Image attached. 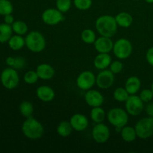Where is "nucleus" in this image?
Returning a JSON list of instances; mask_svg holds the SVG:
<instances>
[{
	"mask_svg": "<svg viewBox=\"0 0 153 153\" xmlns=\"http://www.w3.org/2000/svg\"><path fill=\"white\" fill-rule=\"evenodd\" d=\"M117 23L115 17L111 15H102L97 18L95 27L97 32L101 36L112 37L117 31Z\"/></svg>",
	"mask_w": 153,
	"mask_h": 153,
	"instance_id": "1",
	"label": "nucleus"
},
{
	"mask_svg": "<svg viewBox=\"0 0 153 153\" xmlns=\"http://www.w3.org/2000/svg\"><path fill=\"white\" fill-rule=\"evenodd\" d=\"M22 131L24 135L31 140H37L43 136L44 128L43 125L33 117L26 118L22 125Z\"/></svg>",
	"mask_w": 153,
	"mask_h": 153,
	"instance_id": "2",
	"label": "nucleus"
},
{
	"mask_svg": "<svg viewBox=\"0 0 153 153\" xmlns=\"http://www.w3.org/2000/svg\"><path fill=\"white\" fill-rule=\"evenodd\" d=\"M25 46L31 52L39 53L46 48V39L44 36L37 31L28 33L25 38Z\"/></svg>",
	"mask_w": 153,
	"mask_h": 153,
	"instance_id": "3",
	"label": "nucleus"
},
{
	"mask_svg": "<svg viewBox=\"0 0 153 153\" xmlns=\"http://www.w3.org/2000/svg\"><path fill=\"white\" fill-rule=\"evenodd\" d=\"M108 122L117 129L121 130L123 127L127 125L128 121V116L127 111L120 108H114L111 109L107 114Z\"/></svg>",
	"mask_w": 153,
	"mask_h": 153,
	"instance_id": "4",
	"label": "nucleus"
},
{
	"mask_svg": "<svg viewBox=\"0 0 153 153\" xmlns=\"http://www.w3.org/2000/svg\"><path fill=\"white\" fill-rule=\"evenodd\" d=\"M1 85L7 90L15 89L19 82V77L16 69L13 67L6 68L1 72L0 76Z\"/></svg>",
	"mask_w": 153,
	"mask_h": 153,
	"instance_id": "5",
	"label": "nucleus"
},
{
	"mask_svg": "<svg viewBox=\"0 0 153 153\" xmlns=\"http://www.w3.org/2000/svg\"><path fill=\"white\" fill-rule=\"evenodd\" d=\"M134 128L139 138H149L153 134V117L142 118L136 123Z\"/></svg>",
	"mask_w": 153,
	"mask_h": 153,
	"instance_id": "6",
	"label": "nucleus"
},
{
	"mask_svg": "<svg viewBox=\"0 0 153 153\" xmlns=\"http://www.w3.org/2000/svg\"><path fill=\"white\" fill-rule=\"evenodd\" d=\"M132 45L126 38H120L114 43L113 52L115 56L119 59H126L132 52Z\"/></svg>",
	"mask_w": 153,
	"mask_h": 153,
	"instance_id": "7",
	"label": "nucleus"
},
{
	"mask_svg": "<svg viewBox=\"0 0 153 153\" xmlns=\"http://www.w3.org/2000/svg\"><path fill=\"white\" fill-rule=\"evenodd\" d=\"M126 102V110L131 116H137L143 109V102L140 97L133 94L130 95Z\"/></svg>",
	"mask_w": 153,
	"mask_h": 153,
	"instance_id": "8",
	"label": "nucleus"
},
{
	"mask_svg": "<svg viewBox=\"0 0 153 153\" xmlns=\"http://www.w3.org/2000/svg\"><path fill=\"white\" fill-rule=\"evenodd\" d=\"M110 129L102 123H97L92 130V137L98 143H104L108 140L110 137Z\"/></svg>",
	"mask_w": 153,
	"mask_h": 153,
	"instance_id": "9",
	"label": "nucleus"
},
{
	"mask_svg": "<svg viewBox=\"0 0 153 153\" xmlns=\"http://www.w3.org/2000/svg\"><path fill=\"white\" fill-rule=\"evenodd\" d=\"M96 83V77L91 71H83L79 75L76 79V85L83 91H88Z\"/></svg>",
	"mask_w": 153,
	"mask_h": 153,
	"instance_id": "10",
	"label": "nucleus"
},
{
	"mask_svg": "<svg viewBox=\"0 0 153 153\" xmlns=\"http://www.w3.org/2000/svg\"><path fill=\"white\" fill-rule=\"evenodd\" d=\"M42 20L49 25H55L64 20L62 12L55 8H48L42 13Z\"/></svg>",
	"mask_w": 153,
	"mask_h": 153,
	"instance_id": "11",
	"label": "nucleus"
},
{
	"mask_svg": "<svg viewBox=\"0 0 153 153\" xmlns=\"http://www.w3.org/2000/svg\"><path fill=\"white\" fill-rule=\"evenodd\" d=\"M114 82V74L110 70H102L96 77V84L101 89H108Z\"/></svg>",
	"mask_w": 153,
	"mask_h": 153,
	"instance_id": "12",
	"label": "nucleus"
},
{
	"mask_svg": "<svg viewBox=\"0 0 153 153\" xmlns=\"http://www.w3.org/2000/svg\"><path fill=\"white\" fill-rule=\"evenodd\" d=\"M85 100L87 104L91 107H99L102 105L104 97L101 93L96 90H88L85 93Z\"/></svg>",
	"mask_w": 153,
	"mask_h": 153,
	"instance_id": "13",
	"label": "nucleus"
},
{
	"mask_svg": "<svg viewBox=\"0 0 153 153\" xmlns=\"http://www.w3.org/2000/svg\"><path fill=\"white\" fill-rule=\"evenodd\" d=\"M94 47L99 53H109L113 50L114 43L111 37L101 36L94 42Z\"/></svg>",
	"mask_w": 153,
	"mask_h": 153,
	"instance_id": "14",
	"label": "nucleus"
},
{
	"mask_svg": "<svg viewBox=\"0 0 153 153\" xmlns=\"http://www.w3.org/2000/svg\"><path fill=\"white\" fill-rule=\"evenodd\" d=\"M70 123L73 130L77 131H82L88 128L89 125L88 119L85 115L82 114H75L71 117Z\"/></svg>",
	"mask_w": 153,
	"mask_h": 153,
	"instance_id": "15",
	"label": "nucleus"
},
{
	"mask_svg": "<svg viewBox=\"0 0 153 153\" xmlns=\"http://www.w3.org/2000/svg\"><path fill=\"white\" fill-rule=\"evenodd\" d=\"M36 95L40 101L49 102L54 100L55 94L54 90L51 87L47 85H42L37 88L36 91Z\"/></svg>",
	"mask_w": 153,
	"mask_h": 153,
	"instance_id": "16",
	"label": "nucleus"
},
{
	"mask_svg": "<svg viewBox=\"0 0 153 153\" xmlns=\"http://www.w3.org/2000/svg\"><path fill=\"white\" fill-rule=\"evenodd\" d=\"M39 79L43 80H49L55 76V70L51 65L48 64H40L36 69Z\"/></svg>",
	"mask_w": 153,
	"mask_h": 153,
	"instance_id": "17",
	"label": "nucleus"
},
{
	"mask_svg": "<svg viewBox=\"0 0 153 153\" xmlns=\"http://www.w3.org/2000/svg\"><path fill=\"white\" fill-rule=\"evenodd\" d=\"M111 63V57L109 53H99L94 58V67L100 70H105Z\"/></svg>",
	"mask_w": 153,
	"mask_h": 153,
	"instance_id": "18",
	"label": "nucleus"
},
{
	"mask_svg": "<svg viewBox=\"0 0 153 153\" xmlns=\"http://www.w3.org/2000/svg\"><path fill=\"white\" fill-rule=\"evenodd\" d=\"M140 85L141 83L139 78L137 76H131L127 79L125 84V88L130 95H133L137 94V91L140 90Z\"/></svg>",
	"mask_w": 153,
	"mask_h": 153,
	"instance_id": "19",
	"label": "nucleus"
},
{
	"mask_svg": "<svg viewBox=\"0 0 153 153\" xmlns=\"http://www.w3.org/2000/svg\"><path fill=\"white\" fill-rule=\"evenodd\" d=\"M115 19L119 26L123 28H128L133 22V18L130 13L127 12H120L115 16Z\"/></svg>",
	"mask_w": 153,
	"mask_h": 153,
	"instance_id": "20",
	"label": "nucleus"
},
{
	"mask_svg": "<svg viewBox=\"0 0 153 153\" xmlns=\"http://www.w3.org/2000/svg\"><path fill=\"white\" fill-rule=\"evenodd\" d=\"M120 135L123 140L128 143L133 142L137 137L135 128L131 126H125L121 128Z\"/></svg>",
	"mask_w": 153,
	"mask_h": 153,
	"instance_id": "21",
	"label": "nucleus"
},
{
	"mask_svg": "<svg viewBox=\"0 0 153 153\" xmlns=\"http://www.w3.org/2000/svg\"><path fill=\"white\" fill-rule=\"evenodd\" d=\"M7 43H8L9 47L12 50L14 51L19 50L25 45V38H23L22 35H19V34H15L13 36L12 35Z\"/></svg>",
	"mask_w": 153,
	"mask_h": 153,
	"instance_id": "22",
	"label": "nucleus"
},
{
	"mask_svg": "<svg viewBox=\"0 0 153 153\" xmlns=\"http://www.w3.org/2000/svg\"><path fill=\"white\" fill-rule=\"evenodd\" d=\"M13 34V29L10 25L7 23L0 24V43L8 42Z\"/></svg>",
	"mask_w": 153,
	"mask_h": 153,
	"instance_id": "23",
	"label": "nucleus"
},
{
	"mask_svg": "<svg viewBox=\"0 0 153 153\" xmlns=\"http://www.w3.org/2000/svg\"><path fill=\"white\" fill-rule=\"evenodd\" d=\"M73 128L70 122L62 121L58 124L57 127V133L62 137H67L71 134Z\"/></svg>",
	"mask_w": 153,
	"mask_h": 153,
	"instance_id": "24",
	"label": "nucleus"
},
{
	"mask_svg": "<svg viewBox=\"0 0 153 153\" xmlns=\"http://www.w3.org/2000/svg\"><path fill=\"white\" fill-rule=\"evenodd\" d=\"M106 114L104 109L102 108L101 106L94 107L91 111V117L95 123H100L105 120Z\"/></svg>",
	"mask_w": 153,
	"mask_h": 153,
	"instance_id": "25",
	"label": "nucleus"
},
{
	"mask_svg": "<svg viewBox=\"0 0 153 153\" xmlns=\"http://www.w3.org/2000/svg\"><path fill=\"white\" fill-rule=\"evenodd\" d=\"M19 112L24 117L28 118L32 117L34 113V106L32 103L28 101H23L19 105Z\"/></svg>",
	"mask_w": 153,
	"mask_h": 153,
	"instance_id": "26",
	"label": "nucleus"
},
{
	"mask_svg": "<svg viewBox=\"0 0 153 153\" xmlns=\"http://www.w3.org/2000/svg\"><path fill=\"white\" fill-rule=\"evenodd\" d=\"M12 29L16 34L19 35H24L28 32V25L25 22L22 20H16L13 22L11 25Z\"/></svg>",
	"mask_w": 153,
	"mask_h": 153,
	"instance_id": "27",
	"label": "nucleus"
},
{
	"mask_svg": "<svg viewBox=\"0 0 153 153\" xmlns=\"http://www.w3.org/2000/svg\"><path fill=\"white\" fill-rule=\"evenodd\" d=\"M114 98L119 102H124L127 100L130 94L124 88H117L114 91Z\"/></svg>",
	"mask_w": 153,
	"mask_h": 153,
	"instance_id": "28",
	"label": "nucleus"
},
{
	"mask_svg": "<svg viewBox=\"0 0 153 153\" xmlns=\"http://www.w3.org/2000/svg\"><path fill=\"white\" fill-rule=\"evenodd\" d=\"M81 38H82V41L88 44H92L94 43V42L97 40V37H96L95 32L93 30L87 28L85 29L81 34Z\"/></svg>",
	"mask_w": 153,
	"mask_h": 153,
	"instance_id": "29",
	"label": "nucleus"
},
{
	"mask_svg": "<svg viewBox=\"0 0 153 153\" xmlns=\"http://www.w3.org/2000/svg\"><path fill=\"white\" fill-rule=\"evenodd\" d=\"M13 7L12 3L9 0H0V15L5 16L12 13Z\"/></svg>",
	"mask_w": 153,
	"mask_h": 153,
	"instance_id": "30",
	"label": "nucleus"
},
{
	"mask_svg": "<svg viewBox=\"0 0 153 153\" xmlns=\"http://www.w3.org/2000/svg\"><path fill=\"white\" fill-rule=\"evenodd\" d=\"M39 77L36 70H28L24 75V82L28 85H33L35 84L38 80Z\"/></svg>",
	"mask_w": 153,
	"mask_h": 153,
	"instance_id": "31",
	"label": "nucleus"
},
{
	"mask_svg": "<svg viewBox=\"0 0 153 153\" xmlns=\"http://www.w3.org/2000/svg\"><path fill=\"white\" fill-rule=\"evenodd\" d=\"M72 1L71 0H57L56 7L58 10L62 13H66L69 11L71 8Z\"/></svg>",
	"mask_w": 153,
	"mask_h": 153,
	"instance_id": "32",
	"label": "nucleus"
},
{
	"mask_svg": "<svg viewBox=\"0 0 153 153\" xmlns=\"http://www.w3.org/2000/svg\"><path fill=\"white\" fill-rule=\"evenodd\" d=\"M75 7L80 10H87L92 5V0H73Z\"/></svg>",
	"mask_w": 153,
	"mask_h": 153,
	"instance_id": "33",
	"label": "nucleus"
},
{
	"mask_svg": "<svg viewBox=\"0 0 153 153\" xmlns=\"http://www.w3.org/2000/svg\"><path fill=\"white\" fill-rule=\"evenodd\" d=\"M140 98L141 99L143 102H149L153 98V92L152 90L144 89L140 92Z\"/></svg>",
	"mask_w": 153,
	"mask_h": 153,
	"instance_id": "34",
	"label": "nucleus"
},
{
	"mask_svg": "<svg viewBox=\"0 0 153 153\" xmlns=\"http://www.w3.org/2000/svg\"><path fill=\"white\" fill-rule=\"evenodd\" d=\"M110 70L114 74H117L120 73L123 69V64L122 62L119 61H115L111 63L110 64Z\"/></svg>",
	"mask_w": 153,
	"mask_h": 153,
	"instance_id": "35",
	"label": "nucleus"
},
{
	"mask_svg": "<svg viewBox=\"0 0 153 153\" xmlns=\"http://www.w3.org/2000/svg\"><path fill=\"white\" fill-rule=\"evenodd\" d=\"M25 64H26V61H25V58L22 57H16L15 58V62L13 66V68L16 69V70H20V69L25 67Z\"/></svg>",
	"mask_w": 153,
	"mask_h": 153,
	"instance_id": "36",
	"label": "nucleus"
},
{
	"mask_svg": "<svg viewBox=\"0 0 153 153\" xmlns=\"http://www.w3.org/2000/svg\"><path fill=\"white\" fill-rule=\"evenodd\" d=\"M146 58L149 64L153 67V47L149 48L146 54Z\"/></svg>",
	"mask_w": 153,
	"mask_h": 153,
	"instance_id": "37",
	"label": "nucleus"
},
{
	"mask_svg": "<svg viewBox=\"0 0 153 153\" xmlns=\"http://www.w3.org/2000/svg\"><path fill=\"white\" fill-rule=\"evenodd\" d=\"M4 21L5 23L11 25L13 23V22H14V18L12 16L11 13H10V14H7L4 16Z\"/></svg>",
	"mask_w": 153,
	"mask_h": 153,
	"instance_id": "38",
	"label": "nucleus"
},
{
	"mask_svg": "<svg viewBox=\"0 0 153 153\" xmlns=\"http://www.w3.org/2000/svg\"><path fill=\"white\" fill-rule=\"evenodd\" d=\"M146 112L149 117H153V102H150L146 105Z\"/></svg>",
	"mask_w": 153,
	"mask_h": 153,
	"instance_id": "39",
	"label": "nucleus"
},
{
	"mask_svg": "<svg viewBox=\"0 0 153 153\" xmlns=\"http://www.w3.org/2000/svg\"><path fill=\"white\" fill-rule=\"evenodd\" d=\"M5 62L7 66H9V67H13V64H14V62H15V58H13V57H11V56L7 57L5 60Z\"/></svg>",
	"mask_w": 153,
	"mask_h": 153,
	"instance_id": "40",
	"label": "nucleus"
},
{
	"mask_svg": "<svg viewBox=\"0 0 153 153\" xmlns=\"http://www.w3.org/2000/svg\"><path fill=\"white\" fill-rule=\"evenodd\" d=\"M148 3H153V0H145Z\"/></svg>",
	"mask_w": 153,
	"mask_h": 153,
	"instance_id": "41",
	"label": "nucleus"
},
{
	"mask_svg": "<svg viewBox=\"0 0 153 153\" xmlns=\"http://www.w3.org/2000/svg\"><path fill=\"white\" fill-rule=\"evenodd\" d=\"M151 90H152V92H153V82H152V88H151Z\"/></svg>",
	"mask_w": 153,
	"mask_h": 153,
	"instance_id": "42",
	"label": "nucleus"
},
{
	"mask_svg": "<svg viewBox=\"0 0 153 153\" xmlns=\"http://www.w3.org/2000/svg\"><path fill=\"white\" fill-rule=\"evenodd\" d=\"M134 1H138V0H134Z\"/></svg>",
	"mask_w": 153,
	"mask_h": 153,
	"instance_id": "43",
	"label": "nucleus"
}]
</instances>
